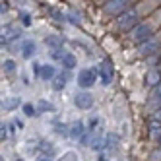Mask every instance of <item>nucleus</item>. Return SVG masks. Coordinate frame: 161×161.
I'll return each mask as SVG.
<instances>
[{
  "instance_id": "1",
  "label": "nucleus",
  "mask_w": 161,
  "mask_h": 161,
  "mask_svg": "<svg viewBox=\"0 0 161 161\" xmlns=\"http://www.w3.org/2000/svg\"><path fill=\"white\" fill-rule=\"evenodd\" d=\"M117 25H119L120 31H132L138 25V14H136V10L128 8L124 14H120L119 19H117Z\"/></svg>"
},
{
  "instance_id": "2",
  "label": "nucleus",
  "mask_w": 161,
  "mask_h": 161,
  "mask_svg": "<svg viewBox=\"0 0 161 161\" xmlns=\"http://www.w3.org/2000/svg\"><path fill=\"white\" fill-rule=\"evenodd\" d=\"M130 39L136 45H142V43L149 41V39H152V25H149V24H138L130 31Z\"/></svg>"
},
{
  "instance_id": "3",
  "label": "nucleus",
  "mask_w": 161,
  "mask_h": 161,
  "mask_svg": "<svg viewBox=\"0 0 161 161\" xmlns=\"http://www.w3.org/2000/svg\"><path fill=\"white\" fill-rule=\"evenodd\" d=\"M128 0H111V2H105V12L109 16H120L128 10Z\"/></svg>"
},
{
  "instance_id": "4",
  "label": "nucleus",
  "mask_w": 161,
  "mask_h": 161,
  "mask_svg": "<svg viewBox=\"0 0 161 161\" xmlns=\"http://www.w3.org/2000/svg\"><path fill=\"white\" fill-rule=\"evenodd\" d=\"M95 82H97V72L93 68H84V70L78 74V86L80 87H91Z\"/></svg>"
},
{
  "instance_id": "5",
  "label": "nucleus",
  "mask_w": 161,
  "mask_h": 161,
  "mask_svg": "<svg viewBox=\"0 0 161 161\" xmlns=\"http://www.w3.org/2000/svg\"><path fill=\"white\" fill-rule=\"evenodd\" d=\"M74 103H76V107H78V109L87 111V109L93 107V95L87 93V91H80V93L74 97Z\"/></svg>"
},
{
  "instance_id": "6",
  "label": "nucleus",
  "mask_w": 161,
  "mask_h": 161,
  "mask_svg": "<svg viewBox=\"0 0 161 161\" xmlns=\"http://www.w3.org/2000/svg\"><path fill=\"white\" fill-rule=\"evenodd\" d=\"M97 74H99V78H101V84H103V86H109V84L113 82V66H111V62H109V60H103V62L99 64Z\"/></svg>"
},
{
  "instance_id": "7",
  "label": "nucleus",
  "mask_w": 161,
  "mask_h": 161,
  "mask_svg": "<svg viewBox=\"0 0 161 161\" xmlns=\"http://www.w3.org/2000/svg\"><path fill=\"white\" fill-rule=\"evenodd\" d=\"M159 47H161V43L157 41V39H149V41H146V43H142V45H138V53H140L142 56H147V54H153V53H157L159 51Z\"/></svg>"
},
{
  "instance_id": "8",
  "label": "nucleus",
  "mask_w": 161,
  "mask_h": 161,
  "mask_svg": "<svg viewBox=\"0 0 161 161\" xmlns=\"http://www.w3.org/2000/svg\"><path fill=\"white\" fill-rule=\"evenodd\" d=\"M19 35H21V29H19L18 25H6V27L2 29V43H4V45H6V43H12V41L19 39Z\"/></svg>"
},
{
  "instance_id": "9",
  "label": "nucleus",
  "mask_w": 161,
  "mask_h": 161,
  "mask_svg": "<svg viewBox=\"0 0 161 161\" xmlns=\"http://www.w3.org/2000/svg\"><path fill=\"white\" fill-rule=\"evenodd\" d=\"M19 51H21V56H24V58H31V56L35 54V51H37V45H35V41L25 39L19 45Z\"/></svg>"
},
{
  "instance_id": "10",
  "label": "nucleus",
  "mask_w": 161,
  "mask_h": 161,
  "mask_svg": "<svg viewBox=\"0 0 161 161\" xmlns=\"http://www.w3.org/2000/svg\"><path fill=\"white\" fill-rule=\"evenodd\" d=\"M147 105L149 107H153V109H161V84L157 87L152 89V93H149V101H147Z\"/></svg>"
},
{
  "instance_id": "11",
  "label": "nucleus",
  "mask_w": 161,
  "mask_h": 161,
  "mask_svg": "<svg viewBox=\"0 0 161 161\" xmlns=\"http://www.w3.org/2000/svg\"><path fill=\"white\" fill-rule=\"evenodd\" d=\"M146 84H147L149 87H157V86L161 84V72H159V70H149V72L146 74Z\"/></svg>"
},
{
  "instance_id": "12",
  "label": "nucleus",
  "mask_w": 161,
  "mask_h": 161,
  "mask_svg": "<svg viewBox=\"0 0 161 161\" xmlns=\"http://www.w3.org/2000/svg\"><path fill=\"white\" fill-rule=\"evenodd\" d=\"M45 45H47V47H51V51H56V49H62L64 39H62L60 35H49L47 39H45Z\"/></svg>"
},
{
  "instance_id": "13",
  "label": "nucleus",
  "mask_w": 161,
  "mask_h": 161,
  "mask_svg": "<svg viewBox=\"0 0 161 161\" xmlns=\"http://www.w3.org/2000/svg\"><path fill=\"white\" fill-rule=\"evenodd\" d=\"M66 80H68L66 72H60V74H56V78H54L53 82H51L53 89H56V91H60V89H64V86H66Z\"/></svg>"
},
{
  "instance_id": "14",
  "label": "nucleus",
  "mask_w": 161,
  "mask_h": 161,
  "mask_svg": "<svg viewBox=\"0 0 161 161\" xmlns=\"http://www.w3.org/2000/svg\"><path fill=\"white\" fill-rule=\"evenodd\" d=\"M84 134H86L84 122H82V120H76V122L70 126V138H82Z\"/></svg>"
},
{
  "instance_id": "15",
  "label": "nucleus",
  "mask_w": 161,
  "mask_h": 161,
  "mask_svg": "<svg viewBox=\"0 0 161 161\" xmlns=\"http://www.w3.org/2000/svg\"><path fill=\"white\" fill-rule=\"evenodd\" d=\"M41 78L43 80H53L56 78V70H54V66H51V64H43V68H41Z\"/></svg>"
},
{
  "instance_id": "16",
  "label": "nucleus",
  "mask_w": 161,
  "mask_h": 161,
  "mask_svg": "<svg viewBox=\"0 0 161 161\" xmlns=\"http://www.w3.org/2000/svg\"><path fill=\"white\" fill-rule=\"evenodd\" d=\"M93 152H101V149H105L107 146H105V138L103 136H97L95 140H91V146H89Z\"/></svg>"
},
{
  "instance_id": "17",
  "label": "nucleus",
  "mask_w": 161,
  "mask_h": 161,
  "mask_svg": "<svg viewBox=\"0 0 161 161\" xmlns=\"http://www.w3.org/2000/svg\"><path fill=\"white\" fill-rule=\"evenodd\" d=\"M18 105H19V99H18V97H8V99L2 103V109H4V111H14Z\"/></svg>"
},
{
  "instance_id": "18",
  "label": "nucleus",
  "mask_w": 161,
  "mask_h": 161,
  "mask_svg": "<svg viewBox=\"0 0 161 161\" xmlns=\"http://www.w3.org/2000/svg\"><path fill=\"white\" fill-rule=\"evenodd\" d=\"M62 66L66 68V70H72V68H76V56H74V54H68L66 58L62 60Z\"/></svg>"
},
{
  "instance_id": "19",
  "label": "nucleus",
  "mask_w": 161,
  "mask_h": 161,
  "mask_svg": "<svg viewBox=\"0 0 161 161\" xmlns=\"http://www.w3.org/2000/svg\"><path fill=\"white\" fill-rule=\"evenodd\" d=\"M68 54H70V53H66L64 49H56V51H53V53H51V56H53V60H60V62H62V60L66 58Z\"/></svg>"
},
{
  "instance_id": "20",
  "label": "nucleus",
  "mask_w": 161,
  "mask_h": 161,
  "mask_svg": "<svg viewBox=\"0 0 161 161\" xmlns=\"http://www.w3.org/2000/svg\"><path fill=\"white\" fill-rule=\"evenodd\" d=\"M117 144H119V136L117 134H109L107 138H105V146L111 149V147H117Z\"/></svg>"
},
{
  "instance_id": "21",
  "label": "nucleus",
  "mask_w": 161,
  "mask_h": 161,
  "mask_svg": "<svg viewBox=\"0 0 161 161\" xmlns=\"http://www.w3.org/2000/svg\"><path fill=\"white\" fill-rule=\"evenodd\" d=\"M2 68H4V72H6V74H12V72L16 70V62L8 58V60H4V62H2Z\"/></svg>"
},
{
  "instance_id": "22",
  "label": "nucleus",
  "mask_w": 161,
  "mask_h": 161,
  "mask_svg": "<svg viewBox=\"0 0 161 161\" xmlns=\"http://www.w3.org/2000/svg\"><path fill=\"white\" fill-rule=\"evenodd\" d=\"M54 107L51 105V103H47V101H39L37 103V113H47V111H53Z\"/></svg>"
},
{
  "instance_id": "23",
  "label": "nucleus",
  "mask_w": 161,
  "mask_h": 161,
  "mask_svg": "<svg viewBox=\"0 0 161 161\" xmlns=\"http://www.w3.org/2000/svg\"><path fill=\"white\" fill-rule=\"evenodd\" d=\"M54 132L60 134V136H70V126H66V124H56Z\"/></svg>"
},
{
  "instance_id": "24",
  "label": "nucleus",
  "mask_w": 161,
  "mask_h": 161,
  "mask_svg": "<svg viewBox=\"0 0 161 161\" xmlns=\"http://www.w3.org/2000/svg\"><path fill=\"white\" fill-rule=\"evenodd\" d=\"M24 113L27 114V117H35V114H39L37 113V107H33L31 103H25V105H24Z\"/></svg>"
},
{
  "instance_id": "25",
  "label": "nucleus",
  "mask_w": 161,
  "mask_h": 161,
  "mask_svg": "<svg viewBox=\"0 0 161 161\" xmlns=\"http://www.w3.org/2000/svg\"><path fill=\"white\" fill-rule=\"evenodd\" d=\"M19 19H21V25H24V27H29V25H31V16H29V14L21 12V14H19Z\"/></svg>"
},
{
  "instance_id": "26",
  "label": "nucleus",
  "mask_w": 161,
  "mask_h": 161,
  "mask_svg": "<svg viewBox=\"0 0 161 161\" xmlns=\"http://www.w3.org/2000/svg\"><path fill=\"white\" fill-rule=\"evenodd\" d=\"M91 134H93V132H89V130H87L82 138H80V144H82V146H91V142H89V140H91Z\"/></svg>"
},
{
  "instance_id": "27",
  "label": "nucleus",
  "mask_w": 161,
  "mask_h": 161,
  "mask_svg": "<svg viewBox=\"0 0 161 161\" xmlns=\"http://www.w3.org/2000/svg\"><path fill=\"white\" fill-rule=\"evenodd\" d=\"M97 124H99V117H95V114H93V117L89 119V128H87V130H89V132H93Z\"/></svg>"
},
{
  "instance_id": "28",
  "label": "nucleus",
  "mask_w": 161,
  "mask_h": 161,
  "mask_svg": "<svg viewBox=\"0 0 161 161\" xmlns=\"http://www.w3.org/2000/svg\"><path fill=\"white\" fill-rule=\"evenodd\" d=\"M149 157H152V161H161V147L153 149V152H152V155H149Z\"/></svg>"
},
{
  "instance_id": "29",
  "label": "nucleus",
  "mask_w": 161,
  "mask_h": 161,
  "mask_svg": "<svg viewBox=\"0 0 161 161\" xmlns=\"http://www.w3.org/2000/svg\"><path fill=\"white\" fill-rule=\"evenodd\" d=\"M66 19L70 21V24H74V25H80V19H78L76 14H66Z\"/></svg>"
},
{
  "instance_id": "30",
  "label": "nucleus",
  "mask_w": 161,
  "mask_h": 161,
  "mask_svg": "<svg viewBox=\"0 0 161 161\" xmlns=\"http://www.w3.org/2000/svg\"><path fill=\"white\" fill-rule=\"evenodd\" d=\"M41 68H43V64H33V74H35V76H41Z\"/></svg>"
},
{
  "instance_id": "31",
  "label": "nucleus",
  "mask_w": 161,
  "mask_h": 161,
  "mask_svg": "<svg viewBox=\"0 0 161 161\" xmlns=\"http://www.w3.org/2000/svg\"><path fill=\"white\" fill-rule=\"evenodd\" d=\"M152 120H155V122H161V109H159V111H155V113L152 114Z\"/></svg>"
},
{
  "instance_id": "32",
  "label": "nucleus",
  "mask_w": 161,
  "mask_h": 161,
  "mask_svg": "<svg viewBox=\"0 0 161 161\" xmlns=\"http://www.w3.org/2000/svg\"><path fill=\"white\" fill-rule=\"evenodd\" d=\"M35 161H51V153H41Z\"/></svg>"
},
{
  "instance_id": "33",
  "label": "nucleus",
  "mask_w": 161,
  "mask_h": 161,
  "mask_svg": "<svg viewBox=\"0 0 161 161\" xmlns=\"http://www.w3.org/2000/svg\"><path fill=\"white\" fill-rule=\"evenodd\" d=\"M8 124H2V132H0V134H2V140H6V138H8Z\"/></svg>"
},
{
  "instance_id": "34",
  "label": "nucleus",
  "mask_w": 161,
  "mask_h": 161,
  "mask_svg": "<svg viewBox=\"0 0 161 161\" xmlns=\"http://www.w3.org/2000/svg\"><path fill=\"white\" fill-rule=\"evenodd\" d=\"M159 147H161V140H159Z\"/></svg>"
}]
</instances>
